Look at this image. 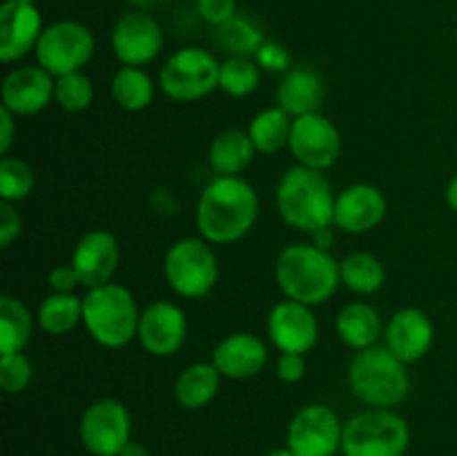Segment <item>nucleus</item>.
<instances>
[{
    "label": "nucleus",
    "instance_id": "obj_1",
    "mask_svg": "<svg viewBox=\"0 0 457 456\" xmlns=\"http://www.w3.org/2000/svg\"><path fill=\"white\" fill-rule=\"evenodd\" d=\"M259 217L257 190L241 177H214L196 204V228L210 244H235Z\"/></svg>",
    "mask_w": 457,
    "mask_h": 456
},
{
    "label": "nucleus",
    "instance_id": "obj_2",
    "mask_svg": "<svg viewBox=\"0 0 457 456\" xmlns=\"http://www.w3.org/2000/svg\"><path fill=\"white\" fill-rule=\"evenodd\" d=\"M275 277L286 298L308 307L328 302L342 284L339 262L315 244L286 246L275 262Z\"/></svg>",
    "mask_w": 457,
    "mask_h": 456
},
{
    "label": "nucleus",
    "instance_id": "obj_3",
    "mask_svg": "<svg viewBox=\"0 0 457 456\" xmlns=\"http://www.w3.org/2000/svg\"><path fill=\"white\" fill-rule=\"evenodd\" d=\"M275 199L281 219L295 231L315 232L320 228L335 226L337 195L320 170L303 165L286 170L277 186Z\"/></svg>",
    "mask_w": 457,
    "mask_h": 456
},
{
    "label": "nucleus",
    "instance_id": "obj_4",
    "mask_svg": "<svg viewBox=\"0 0 457 456\" xmlns=\"http://www.w3.org/2000/svg\"><path fill=\"white\" fill-rule=\"evenodd\" d=\"M348 387L366 405L393 410L409 396L411 378L404 362L386 344H375L355 353L348 367Z\"/></svg>",
    "mask_w": 457,
    "mask_h": 456
},
{
    "label": "nucleus",
    "instance_id": "obj_5",
    "mask_svg": "<svg viewBox=\"0 0 457 456\" xmlns=\"http://www.w3.org/2000/svg\"><path fill=\"white\" fill-rule=\"evenodd\" d=\"M141 311L132 291L120 284H103L83 295V325L105 349H120L138 335Z\"/></svg>",
    "mask_w": 457,
    "mask_h": 456
},
{
    "label": "nucleus",
    "instance_id": "obj_6",
    "mask_svg": "<svg viewBox=\"0 0 457 456\" xmlns=\"http://www.w3.org/2000/svg\"><path fill=\"white\" fill-rule=\"evenodd\" d=\"M411 427L397 411L370 407L344 423V456H404Z\"/></svg>",
    "mask_w": 457,
    "mask_h": 456
},
{
    "label": "nucleus",
    "instance_id": "obj_7",
    "mask_svg": "<svg viewBox=\"0 0 457 456\" xmlns=\"http://www.w3.org/2000/svg\"><path fill=\"white\" fill-rule=\"evenodd\" d=\"M163 273L174 293L186 300H199L217 286L219 259L210 241L183 237L165 253Z\"/></svg>",
    "mask_w": 457,
    "mask_h": 456
},
{
    "label": "nucleus",
    "instance_id": "obj_8",
    "mask_svg": "<svg viewBox=\"0 0 457 456\" xmlns=\"http://www.w3.org/2000/svg\"><path fill=\"white\" fill-rule=\"evenodd\" d=\"M221 63L204 47H183L163 63L161 89L177 103H195L219 88Z\"/></svg>",
    "mask_w": 457,
    "mask_h": 456
},
{
    "label": "nucleus",
    "instance_id": "obj_9",
    "mask_svg": "<svg viewBox=\"0 0 457 456\" xmlns=\"http://www.w3.org/2000/svg\"><path fill=\"white\" fill-rule=\"evenodd\" d=\"M96 40L89 27L76 21H58L45 27L36 45V61L54 79L80 72L94 56Z\"/></svg>",
    "mask_w": 457,
    "mask_h": 456
},
{
    "label": "nucleus",
    "instance_id": "obj_10",
    "mask_svg": "<svg viewBox=\"0 0 457 456\" xmlns=\"http://www.w3.org/2000/svg\"><path fill=\"white\" fill-rule=\"evenodd\" d=\"M79 438L89 456H119L132 441V416L116 398H101L83 411Z\"/></svg>",
    "mask_w": 457,
    "mask_h": 456
},
{
    "label": "nucleus",
    "instance_id": "obj_11",
    "mask_svg": "<svg viewBox=\"0 0 457 456\" xmlns=\"http://www.w3.org/2000/svg\"><path fill=\"white\" fill-rule=\"evenodd\" d=\"M344 443V423L333 407L312 402L293 416L286 445L295 456H337Z\"/></svg>",
    "mask_w": 457,
    "mask_h": 456
},
{
    "label": "nucleus",
    "instance_id": "obj_12",
    "mask_svg": "<svg viewBox=\"0 0 457 456\" xmlns=\"http://www.w3.org/2000/svg\"><path fill=\"white\" fill-rule=\"evenodd\" d=\"M288 148L297 165L324 173L342 155V134L328 116L312 112L293 119Z\"/></svg>",
    "mask_w": 457,
    "mask_h": 456
},
{
    "label": "nucleus",
    "instance_id": "obj_13",
    "mask_svg": "<svg viewBox=\"0 0 457 456\" xmlns=\"http://www.w3.org/2000/svg\"><path fill=\"white\" fill-rule=\"evenodd\" d=\"M268 338L272 347L281 353H303L312 351L320 340V322H317L312 307L295 300H281L268 313Z\"/></svg>",
    "mask_w": 457,
    "mask_h": 456
},
{
    "label": "nucleus",
    "instance_id": "obj_14",
    "mask_svg": "<svg viewBox=\"0 0 457 456\" xmlns=\"http://www.w3.org/2000/svg\"><path fill=\"white\" fill-rule=\"evenodd\" d=\"M137 338L150 356H174L187 338L186 313L170 300H154L141 311Z\"/></svg>",
    "mask_w": 457,
    "mask_h": 456
},
{
    "label": "nucleus",
    "instance_id": "obj_15",
    "mask_svg": "<svg viewBox=\"0 0 457 456\" xmlns=\"http://www.w3.org/2000/svg\"><path fill=\"white\" fill-rule=\"evenodd\" d=\"M163 47L161 25L145 12L125 13L112 30V49L120 65L143 67L154 61Z\"/></svg>",
    "mask_w": 457,
    "mask_h": 456
},
{
    "label": "nucleus",
    "instance_id": "obj_16",
    "mask_svg": "<svg viewBox=\"0 0 457 456\" xmlns=\"http://www.w3.org/2000/svg\"><path fill=\"white\" fill-rule=\"evenodd\" d=\"M120 262L119 240L105 228H94L87 231L76 244L71 255V266L79 275L80 284L87 289L110 284L116 268Z\"/></svg>",
    "mask_w": 457,
    "mask_h": 456
},
{
    "label": "nucleus",
    "instance_id": "obj_17",
    "mask_svg": "<svg viewBox=\"0 0 457 456\" xmlns=\"http://www.w3.org/2000/svg\"><path fill=\"white\" fill-rule=\"evenodd\" d=\"M56 79L40 65H25L9 72L3 80V107L16 116L43 112L54 101Z\"/></svg>",
    "mask_w": 457,
    "mask_h": 456
},
{
    "label": "nucleus",
    "instance_id": "obj_18",
    "mask_svg": "<svg viewBox=\"0 0 457 456\" xmlns=\"http://www.w3.org/2000/svg\"><path fill=\"white\" fill-rule=\"evenodd\" d=\"M386 215V197L378 186L353 183L335 199V228L344 232H369L382 224Z\"/></svg>",
    "mask_w": 457,
    "mask_h": 456
},
{
    "label": "nucleus",
    "instance_id": "obj_19",
    "mask_svg": "<svg viewBox=\"0 0 457 456\" xmlns=\"http://www.w3.org/2000/svg\"><path fill=\"white\" fill-rule=\"evenodd\" d=\"M386 347L400 358L404 365L418 362L431 351L433 338H436V326L427 311L415 307L400 308L391 322L384 329Z\"/></svg>",
    "mask_w": 457,
    "mask_h": 456
},
{
    "label": "nucleus",
    "instance_id": "obj_20",
    "mask_svg": "<svg viewBox=\"0 0 457 456\" xmlns=\"http://www.w3.org/2000/svg\"><path fill=\"white\" fill-rule=\"evenodd\" d=\"M212 365L223 378L248 380L262 374L268 365V347L259 335L237 331L226 335L212 351Z\"/></svg>",
    "mask_w": 457,
    "mask_h": 456
},
{
    "label": "nucleus",
    "instance_id": "obj_21",
    "mask_svg": "<svg viewBox=\"0 0 457 456\" xmlns=\"http://www.w3.org/2000/svg\"><path fill=\"white\" fill-rule=\"evenodd\" d=\"M43 34V18L34 4L4 3L0 7V58L12 63L29 54Z\"/></svg>",
    "mask_w": 457,
    "mask_h": 456
},
{
    "label": "nucleus",
    "instance_id": "obj_22",
    "mask_svg": "<svg viewBox=\"0 0 457 456\" xmlns=\"http://www.w3.org/2000/svg\"><path fill=\"white\" fill-rule=\"evenodd\" d=\"M326 98L324 79L311 67H290L277 88V103L293 119L320 112Z\"/></svg>",
    "mask_w": 457,
    "mask_h": 456
},
{
    "label": "nucleus",
    "instance_id": "obj_23",
    "mask_svg": "<svg viewBox=\"0 0 457 456\" xmlns=\"http://www.w3.org/2000/svg\"><path fill=\"white\" fill-rule=\"evenodd\" d=\"M254 143L248 132L239 128L223 130L210 143L208 159L219 177H239L254 159Z\"/></svg>",
    "mask_w": 457,
    "mask_h": 456
},
{
    "label": "nucleus",
    "instance_id": "obj_24",
    "mask_svg": "<svg viewBox=\"0 0 457 456\" xmlns=\"http://www.w3.org/2000/svg\"><path fill=\"white\" fill-rule=\"evenodd\" d=\"M223 376L212 362H192L174 383V398L183 410H204L219 393Z\"/></svg>",
    "mask_w": 457,
    "mask_h": 456
},
{
    "label": "nucleus",
    "instance_id": "obj_25",
    "mask_svg": "<svg viewBox=\"0 0 457 456\" xmlns=\"http://www.w3.org/2000/svg\"><path fill=\"white\" fill-rule=\"evenodd\" d=\"M335 329L344 344L361 351L378 344V338L382 335V317L369 302H353L339 311Z\"/></svg>",
    "mask_w": 457,
    "mask_h": 456
},
{
    "label": "nucleus",
    "instance_id": "obj_26",
    "mask_svg": "<svg viewBox=\"0 0 457 456\" xmlns=\"http://www.w3.org/2000/svg\"><path fill=\"white\" fill-rule=\"evenodd\" d=\"M31 313L13 295L0 298V356L21 353L31 338Z\"/></svg>",
    "mask_w": 457,
    "mask_h": 456
},
{
    "label": "nucleus",
    "instance_id": "obj_27",
    "mask_svg": "<svg viewBox=\"0 0 457 456\" xmlns=\"http://www.w3.org/2000/svg\"><path fill=\"white\" fill-rule=\"evenodd\" d=\"M293 132V116L286 114L279 106L262 110L250 121L248 134L254 143V150L263 155H277L288 148Z\"/></svg>",
    "mask_w": 457,
    "mask_h": 456
},
{
    "label": "nucleus",
    "instance_id": "obj_28",
    "mask_svg": "<svg viewBox=\"0 0 457 456\" xmlns=\"http://www.w3.org/2000/svg\"><path fill=\"white\" fill-rule=\"evenodd\" d=\"M38 325L49 335H65L83 322V298L74 293H49L38 307Z\"/></svg>",
    "mask_w": 457,
    "mask_h": 456
},
{
    "label": "nucleus",
    "instance_id": "obj_29",
    "mask_svg": "<svg viewBox=\"0 0 457 456\" xmlns=\"http://www.w3.org/2000/svg\"><path fill=\"white\" fill-rule=\"evenodd\" d=\"M342 284L357 295H373L386 282L384 264L370 253H351L339 262Z\"/></svg>",
    "mask_w": 457,
    "mask_h": 456
},
{
    "label": "nucleus",
    "instance_id": "obj_30",
    "mask_svg": "<svg viewBox=\"0 0 457 456\" xmlns=\"http://www.w3.org/2000/svg\"><path fill=\"white\" fill-rule=\"evenodd\" d=\"M214 43L221 52L230 56H253L259 52L263 43H266V36H263L262 27L257 22L248 21L244 16H235L232 21L223 22L214 31Z\"/></svg>",
    "mask_w": 457,
    "mask_h": 456
},
{
    "label": "nucleus",
    "instance_id": "obj_31",
    "mask_svg": "<svg viewBox=\"0 0 457 456\" xmlns=\"http://www.w3.org/2000/svg\"><path fill=\"white\" fill-rule=\"evenodd\" d=\"M112 94L125 112H141L154 98V83L141 67H120L112 79Z\"/></svg>",
    "mask_w": 457,
    "mask_h": 456
},
{
    "label": "nucleus",
    "instance_id": "obj_32",
    "mask_svg": "<svg viewBox=\"0 0 457 456\" xmlns=\"http://www.w3.org/2000/svg\"><path fill=\"white\" fill-rule=\"evenodd\" d=\"M262 83V67L253 56H230L221 63L219 72V89L228 97H250Z\"/></svg>",
    "mask_w": 457,
    "mask_h": 456
},
{
    "label": "nucleus",
    "instance_id": "obj_33",
    "mask_svg": "<svg viewBox=\"0 0 457 456\" xmlns=\"http://www.w3.org/2000/svg\"><path fill=\"white\" fill-rule=\"evenodd\" d=\"M36 186V174L29 164L18 156H3L0 161V199L16 204L27 199Z\"/></svg>",
    "mask_w": 457,
    "mask_h": 456
},
{
    "label": "nucleus",
    "instance_id": "obj_34",
    "mask_svg": "<svg viewBox=\"0 0 457 456\" xmlns=\"http://www.w3.org/2000/svg\"><path fill=\"white\" fill-rule=\"evenodd\" d=\"M54 101L67 114H79L85 112L94 101V83L83 72H71V74L58 76L56 89H54Z\"/></svg>",
    "mask_w": 457,
    "mask_h": 456
},
{
    "label": "nucleus",
    "instance_id": "obj_35",
    "mask_svg": "<svg viewBox=\"0 0 457 456\" xmlns=\"http://www.w3.org/2000/svg\"><path fill=\"white\" fill-rule=\"evenodd\" d=\"M31 383V362L25 353L0 356V387L4 393H21Z\"/></svg>",
    "mask_w": 457,
    "mask_h": 456
},
{
    "label": "nucleus",
    "instance_id": "obj_36",
    "mask_svg": "<svg viewBox=\"0 0 457 456\" xmlns=\"http://www.w3.org/2000/svg\"><path fill=\"white\" fill-rule=\"evenodd\" d=\"M254 61L262 70L275 72V74H286L290 70V54L284 45L272 43V40H266V43L259 47V52L254 54Z\"/></svg>",
    "mask_w": 457,
    "mask_h": 456
},
{
    "label": "nucleus",
    "instance_id": "obj_37",
    "mask_svg": "<svg viewBox=\"0 0 457 456\" xmlns=\"http://www.w3.org/2000/svg\"><path fill=\"white\" fill-rule=\"evenodd\" d=\"M196 9L205 22L219 27L237 16V0H196Z\"/></svg>",
    "mask_w": 457,
    "mask_h": 456
},
{
    "label": "nucleus",
    "instance_id": "obj_38",
    "mask_svg": "<svg viewBox=\"0 0 457 456\" xmlns=\"http://www.w3.org/2000/svg\"><path fill=\"white\" fill-rule=\"evenodd\" d=\"M22 231V219L13 204L9 201H0V246L9 249L12 241L21 235Z\"/></svg>",
    "mask_w": 457,
    "mask_h": 456
},
{
    "label": "nucleus",
    "instance_id": "obj_39",
    "mask_svg": "<svg viewBox=\"0 0 457 456\" xmlns=\"http://www.w3.org/2000/svg\"><path fill=\"white\" fill-rule=\"evenodd\" d=\"M306 376V360L299 353H281L277 360V378L286 384H295Z\"/></svg>",
    "mask_w": 457,
    "mask_h": 456
},
{
    "label": "nucleus",
    "instance_id": "obj_40",
    "mask_svg": "<svg viewBox=\"0 0 457 456\" xmlns=\"http://www.w3.org/2000/svg\"><path fill=\"white\" fill-rule=\"evenodd\" d=\"M47 284L49 289H52V293H74V289L80 284V280L71 264H61V266L49 271Z\"/></svg>",
    "mask_w": 457,
    "mask_h": 456
},
{
    "label": "nucleus",
    "instance_id": "obj_41",
    "mask_svg": "<svg viewBox=\"0 0 457 456\" xmlns=\"http://www.w3.org/2000/svg\"><path fill=\"white\" fill-rule=\"evenodd\" d=\"M13 134H16V114H12L7 107H0V155L3 156L9 155Z\"/></svg>",
    "mask_w": 457,
    "mask_h": 456
},
{
    "label": "nucleus",
    "instance_id": "obj_42",
    "mask_svg": "<svg viewBox=\"0 0 457 456\" xmlns=\"http://www.w3.org/2000/svg\"><path fill=\"white\" fill-rule=\"evenodd\" d=\"M333 228L335 226H328V228H320V231L311 232L312 244H315L317 249H321V250L333 249V244H335V231H333Z\"/></svg>",
    "mask_w": 457,
    "mask_h": 456
},
{
    "label": "nucleus",
    "instance_id": "obj_43",
    "mask_svg": "<svg viewBox=\"0 0 457 456\" xmlns=\"http://www.w3.org/2000/svg\"><path fill=\"white\" fill-rule=\"evenodd\" d=\"M119 456H150V450H147L143 443H137V441H129L128 445L120 450Z\"/></svg>",
    "mask_w": 457,
    "mask_h": 456
},
{
    "label": "nucleus",
    "instance_id": "obj_44",
    "mask_svg": "<svg viewBox=\"0 0 457 456\" xmlns=\"http://www.w3.org/2000/svg\"><path fill=\"white\" fill-rule=\"evenodd\" d=\"M446 204L451 206L453 213H457V174H453V179L446 186Z\"/></svg>",
    "mask_w": 457,
    "mask_h": 456
},
{
    "label": "nucleus",
    "instance_id": "obj_45",
    "mask_svg": "<svg viewBox=\"0 0 457 456\" xmlns=\"http://www.w3.org/2000/svg\"><path fill=\"white\" fill-rule=\"evenodd\" d=\"M128 3L132 4V7H138V9H152V7H156V4L163 3V0H128Z\"/></svg>",
    "mask_w": 457,
    "mask_h": 456
},
{
    "label": "nucleus",
    "instance_id": "obj_46",
    "mask_svg": "<svg viewBox=\"0 0 457 456\" xmlns=\"http://www.w3.org/2000/svg\"><path fill=\"white\" fill-rule=\"evenodd\" d=\"M263 456H295V452L286 445V447H275V450H270L268 454H263Z\"/></svg>",
    "mask_w": 457,
    "mask_h": 456
},
{
    "label": "nucleus",
    "instance_id": "obj_47",
    "mask_svg": "<svg viewBox=\"0 0 457 456\" xmlns=\"http://www.w3.org/2000/svg\"><path fill=\"white\" fill-rule=\"evenodd\" d=\"M7 3H13V4H34L36 0H7Z\"/></svg>",
    "mask_w": 457,
    "mask_h": 456
}]
</instances>
